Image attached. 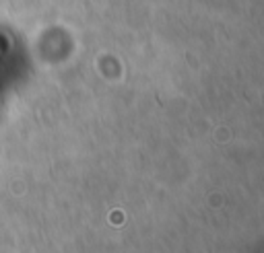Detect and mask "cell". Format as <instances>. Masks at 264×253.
<instances>
[{
    "mask_svg": "<svg viewBox=\"0 0 264 253\" xmlns=\"http://www.w3.org/2000/svg\"><path fill=\"white\" fill-rule=\"evenodd\" d=\"M111 222H122V212H113L111 214Z\"/></svg>",
    "mask_w": 264,
    "mask_h": 253,
    "instance_id": "6da1fadb",
    "label": "cell"
}]
</instances>
